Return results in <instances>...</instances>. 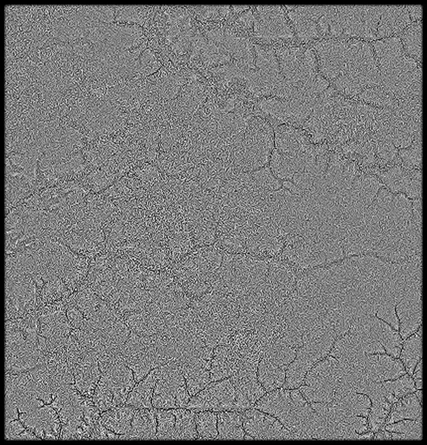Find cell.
I'll return each mask as SVG.
<instances>
[{"instance_id": "1", "label": "cell", "mask_w": 427, "mask_h": 445, "mask_svg": "<svg viewBox=\"0 0 427 445\" xmlns=\"http://www.w3.org/2000/svg\"><path fill=\"white\" fill-rule=\"evenodd\" d=\"M156 369L158 378L152 396V407L163 409L186 408L191 396L180 367L168 364Z\"/></svg>"}, {"instance_id": "2", "label": "cell", "mask_w": 427, "mask_h": 445, "mask_svg": "<svg viewBox=\"0 0 427 445\" xmlns=\"http://www.w3.org/2000/svg\"><path fill=\"white\" fill-rule=\"evenodd\" d=\"M186 408L195 412L236 411V391L231 377L211 381L191 396Z\"/></svg>"}, {"instance_id": "3", "label": "cell", "mask_w": 427, "mask_h": 445, "mask_svg": "<svg viewBox=\"0 0 427 445\" xmlns=\"http://www.w3.org/2000/svg\"><path fill=\"white\" fill-rule=\"evenodd\" d=\"M244 439H294L276 418L254 408L241 411Z\"/></svg>"}, {"instance_id": "4", "label": "cell", "mask_w": 427, "mask_h": 445, "mask_svg": "<svg viewBox=\"0 0 427 445\" xmlns=\"http://www.w3.org/2000/svg\"><path fill=\"white\" fill-rule=\"evenodd\" d=\"M366 363V368L374 381L395 379L406 373L400 359L386 353H367Z\"/></svg>"}, {"instance_id": "5", "label": "cell", "mask_w": 427, "mask_h": 445, "mask_svg": "<svg viewBox=\"0 0 427 445\" xmlns=\"http://www.w3.org/2000/svg\"><path fill=\"white\" fill-rule=\"evenodd\" d=\"M156 418L154 408H137L127 439H156Z\"/></svg>"}, {"instance_id": "6", "label": "cell", "mask_w": 427, "mask_h": 445, "mask_svg": "<svg viewBox=\"0 0 427 445\" xmlns=\"http://www.w3.org/2000/svg\"><path fill=\"white\" fill-rule=\"evenodd\" d=\"M422 405L414 392L403 396L392 404L385 425L404 419L422 421Z\"/></svg>"}, {"instance_id": "7", "label": "cell", "mask_w": 427, "mask_h": 445, "mask_svg": "<svg viewBox=\"0 0 427 445\" xmlns=\"http://www.w3.org/2000/svg\"><path fill=\"white\" fill-rule=\"evenodd\" d=\"M217 440L244 439L241 412L235 410L217 412Z\"/></svg>"}, {"instance_id": "8", "label": "cell", "mask_w": 427, "mask_h": 445, "mask_svg": "<svg viewBox=\"0 0 427 445\" xmlns=\"http://www.w3.org/2000/svg\"><path fill=\"white\" fill-rule=\"evenodd\" d=\"M158 378L155 369H152L129 393L125 404L136 408H153L151 400Z\"/></svg>"}, {"instance_id": "9", "label": "cell", "mask_w": 427, "mask_h": 445, "mask_svg": "<svg viewBox=\"0 0 427 445\" xmlns=\"http://www.w3.org/2000/svg\"><path fill=\"white\" fill-rule=\"evenodd\" d=\"M399 358L406 373L411 375L422 360V327L404 340Z\"/></svg>"}, {"instance_id": "10", "label": "cell", "mask_w": 427, "mask_h": 445, "mask_svg": "<svg viewBox=\"0 0 427 445\" xmlns=\"http://www.w3.org/2000/svg\"><path fill=\"white\" fill-rule=\"evenodd\" d=\"M257 377L267 392L282 388L285 378V370L281 368L267 359L258 363Z\"/></svg>"}, {"instance_id": "11", "label": "cell", "mask_w": 427, "mask_h": 445, "mask_svg": "<svg viewBox=\"0 0 427 445\" xmlns=\"http://www.w3.org/2000/svg\"><path fill=\"white\" fill-rule=\"evenodd\" d=\"M173 410L175 416L173 439H197L195 412L186 408H175Z\"/></svg>"}, {"instance_id": "12", "label": "cell", "mask_w": 427, "mask_h": 445, "mask_svg": "<svg viewBox=\"0 0 427 445\" xmlns=\"http://www.w3.org/2000/svg\"><path fill=\"white\" fill-rule=\"evenodd\" d=\"M198 440L215 439L217 434V412L202 411L195 413Z\"/></svg>"}, {"instance_id": "13", "label": "cell", "mask_w": 427, "mask_h": 445, "mask_svg": "<svg viewBox=\"0 0 427 445\" xmlns=\"http://www.w3.org/2000/svg\"><path fill=\"white\" fill-rule=\"evenodd\" d=\"M382 428L398 434L399 440L422 439V421L404 419L385 425Z\"/></svg>"}, {"instance_id": "14", "label": "cell", "mask_w": 427, "mask_h": 445, "mask_svg": "<svg viewBox=\"0 0 427 445\" xmlns=\"http://www.w3.org/2000/svg\"><path fill=\"white\" fill-rule=\"evenodd\" d=\"M156 439H173L175 416L173 409H155Z\"/></svg>"}, {"instance_id": "15", "label": "cell", "mask_w": 427, "mask_h": 445, "mask_svg": "<svg viewBox=\"0 0 427 445\" xmlns=\"http://www.w3.org/2000/svg\"><path fill=\"white\" fill-rule=\"evenodd\" d=\"M382 383L386 391L397 400L417 390L412 377L407 373L395 379L384 381Z\"/></svg>"}, {"instance_id": "16", "label": "cell", "mask_w": 427, "mask_h": 445, "mask_svg": "<svg viewBox=\"0 0 427 445\" xmlns=\"http://www.w3.org/2000/svg\"><path fill=\"white\" fill-rule=\"evenodd\" d=\"M411 376L414 381L416 389H422V360L416 365Z\"/></svg>"}, {"instance_id": "17", "label": "cell", "mask_w": 427, "mask_h": 445, "mask_svg": "<svg viewBox=\"0 0 427 445\" xmlns=\"http://www.w3.org/2000/svg\"><path fill=\"white\" fill-rule=\"evenodd\" d=\"M415 394L420 402L422 404V389H417L415 391Z\"/></svg>"}]
</instances>
